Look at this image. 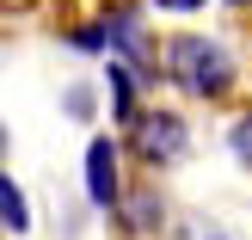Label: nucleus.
<instances>
[{
	"instance_id": "nucleus-1",
	"label": "nucleus",
	"mask_w": 252,
	"mask_h": 240,
	"mask_svg": "<svg viewBox=\"0 0 252 240\" xmlns=\"http://www.w3.org/2000/svg\"><path fill=\"white\" fill-rule=\"evenodd\" d=\"M166 74L191 99H228L234 93V56L216 37H172L166 43Z\"/></svg>"
},
{
	"instance_id": "nucleus-2",
	"label": "nucleus",
	"mask_w": 252,
	"mask_h": 240,
	"mask_svg": "<svg viewBox=\"0 0 252 240\" xmlns=\"http://www.w3.org/2000/svg\"><path fill=\"white\" fill-rule=\"evenodd\" d=\"M135 154H142L148 167H172V160L185 154V117H172V111H142V117H135Z\"/></svg>"
},
{
	"instance_id": "nucleus-3",
	"label": "nucleus",
	"mask_w": 252,
	"mask_h": 240,
	"mask_svg": "<svg viewBox=\"0 0 252 240\" xmlns=\"http://www.w3.org/2000/svg\"><path fill=\"white\" fill-rule=\"evenodd\" d=\"M86 197H93V209H123V185H117V142H111V136H98V142L86 148Z\"/></svg>"
},
{
	"instance_id": "nucleus-4",
	"label": "nucleus",
	"mask_w": 252,
	"mask_h": 240,
	"mask_svg": "<svg viewBox=\"0 0 252 240\" xmlns=\"http://www.w3.org/2000/svg\"><path fill=\"white\" fill-rule=\"evenodd\" d=\"M111 111H117V123L142 117V111H135V74L123 68V62H111Z\"/></svg>"
},
{
	"instance_id": "nucleus-5",
	"label": "nucleus",
	"mask_w": 252,
	"mask_h": 240,
	"mask_svg": "<svg viewBox=\"0 0 252 240\" xmlns=\"http://www.w3.org/2000/svg\"><path fill=\"white\" fill-rule=\"evenodd\" d=\"M0 222H6V234H25L31 228V209H25V191L12 179H0Z\"/></svg>"
},
{
	"instance_id": "nucleus-6",
	"label": "nucleus",
	"mask_w": 252,
	"mask_h": 240,
	"mask_svg": "<svg viewBox=\"0 0 252 240\" xmlns=\"http://www.w3.org/2000/svg\"><path fill=\"white\" fill-rule=\"evenodd\" d=\"M123 222H129L135 234H154V228H160V204H154L148 191H142V197H129V204H123Z\"/></svg>"
},
{
	"instance_id": "nucleus-7",
	"label": "nucleus",
	"mask_w": 252,
	"mask_h": 240,
	"mask_svg": "<svg viewBox=\"0 0 252 240\" xmlns=\"http://www.w3.org/2000/svg\"><path fill=\"white\" fill-rule=\"evenodd\" d=\"M228 148H234V160H240V167L252 172V111H246V117L228 130Z\"/></svg>"
},
{
	"instance_id": "nucleus-8",
	"label": "nucleus",
	"mask_w": 252,
	"mask_h": 240,
	"mask_svg": "<svg viewBox=\"0 0 252 240\" xmlns=\"http://www.w3.org/2000/svg\"><path fill=\"white\" fill-rule=\"evenodd\" d=\"M68 117H93V93H86V86L68 93Z\"/></svg>"
},
{
	"instance_id": "nucleus-9",
	"label": "nucleus",
	"mask_w": 252,
	"mask_h": 240,
	"mask_svg": "<svg viewBox=\"0 0 252 240\" xmlns=\"http://www.w3.org/2000/svg\"><path fill=\"white\" fill-rule=\"evenodd\" d=\"M185 240H228V234L209 228V222H185Z\"/></svg>"
},
{
	"instance_id": "nucleus-10",
	"label": "nucleus",
	"mask_w": 252,
	"mask_h": 240,
	"mask_svg": "<svg viewBox=\"0 0 252 240\" xmlns=\"http://www.w3.org/2000/svg\"><path fill=\"white\" fill-rule=\"evenodd\" d=\"M154 6H160V12H197L203 0H154Z\"/></svg>"
},
{
	"instance_id": "nucleus-11",
	"label": "nucleus",
	"mask_w": 252,
	"mask_h": 240,
	"mask_svg": "<svg viewBox=\"0 0 252 240\" xmlns=\"http://www.w3.org/2000/svg\"><path fill=\"white\" fill-rule=\"evenodd\" d=\"M228 6H252V0H228Z\"/></svg>"
}]
</instances>
